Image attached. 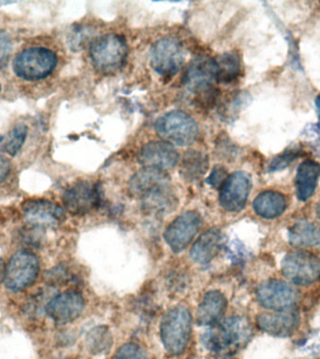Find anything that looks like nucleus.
<instances>
[{"instance_id": "nucleus-1", "label": "nucleus", "mask_w": 320, "mask_h": 359, "mask_svg": "<svg viewBox=\"0 0 320 359\" xmlns=\"http://www.w3.org/2000/svg\"><path fill=\"white\" fill-rule=\"evenodd\" d=\"M251 333L248 320L232 316L212 325L202 336V344L211 352L230 355L248 341Z\"/></svg>"}, {"instance_id": "nucleus-2", "label": "nucleus", "mask_w": 320, "mask_h": 359, "mask_svg": "<svg viewBox=\"0 0 320 359\" xmlns=\"http://www.w3.org/2000/svg\"><path fill=\"white\" fill-rule=\"evenodd\" d=\"M192 316L184 306H176L163 316L160 324V337L165 349L171 355L185 352L191 338Z\"/></svg>"}, {"instance_id": "nucleus-3", "label": "nucleus", "mask_w": 320, "mask_h": 359, "mask_svg": "<svg viewBox=\"0 0 320 359\" xmlns=\"http://www.w3.org/2000/svg\"><path fill=\"white\" fill-rule=\"evenodd\" d=\"M58 65V56L44 47L27 48L14 58L13 72L25 81H39L52 74Z\"/></svg>"}, {"instance_id": "nucleus-4", "label": "nucleus", "mask_w": 320, "mask_h": 359, "mask_svg": "<svg viewBox=\"0 0 320 359\" xmlns=\"http://www.w3.org/2000/svg\"><path fill=\"white\" fill-rule=\"evenodd\" d=\"M128 46L125 39L115 34L95 39L90 46V57L93 66L101 73L111 74L117 72L125 63Z\"/></svg>"}, {"instance_id": "nucleus-5", "label": "nucleus", "mask_w": 320, "mask_h": 359, "mask_svg": "<svg viewBox=\"0 0 320 359\" xmlns=\"http://www.w3.org/2000/svg\"><path fill=\"white\" fill-rule=\"evenodd\" d=\"M156 131L170 144L188 146L199 135L198 125L192 117L181 111L168 112L157 119Z\"/></svg>"}, {"instance_id": "nucleus-6", "label": "nucleus", "mask_w": 320, "mask_h": 359, "mask_svg": "<svg viewBox=\"0 0 320 359\" xmlns=\"http://www.w3.org/2000/svg\"><path fill=\"white\" fill-rule=\"evenodd\" d=\"M39 271V259L33 252L27 250L16 252L5 266V286L11 291L24 290L35 282Z\"/></svg>"}, {"instance_id": "nucleus-7", "label": "nucleus", "mask_w": 320, "mask_h": 359, "mask_svg": "<svg viewBox=\"0 0 320 359\" xmlns=\"http://www.w3.org/2000/svg\"><path fill=\"white\" fill-rule=\"evenodd\" d=\"M282 272L295 285H311L320 278V260L310 252L293 251L283 259Z\"/></svg>"}, {"instance_id": "nucleus-8", "label": "nucleus", "mask_w": 320, "mask_h": 359, "mask_svg": "<svg viewBox=\"0 0 320 359\" xmlns=\"http://www.w3.org/2000/svg\"><path fill=\"white\" fill-rule=\"evenodd\" d=\"M185 61V50L175 38H163L151 49V66L163 77H171L181 69Z\"/></svg>"}, {"instance_id": "nucleus-9", "label": "nucleus", "mask_w": 320, "mask_h": 359, "mask_svg": "<svg viewBox=\"0 0 320 359\" xmlns=\"http://www.w3.org/2000/svg\"><path fill=\"white\" fill-rule=\"evenodd\" d=\"M260 304L268 310L283 311L291 310L299 302V291L293 285L279 280H268L261 283L257 289Z\"/></svg>"}, {"instance_id": "nucleus-10", "label": "nucleus", "mask_w": 320, "mask_h": 359, "mask_svg": "<svg viewBox=\"0 0 320 359\" xmlns=\"http://www.w3.org/2000/svg\"><path fill=\"white\" fill-rule=\"evenodd\" d=\"M62 199L65 209L70 215H84L100 206V187L91 182H77L65 191Z\"/></svg>"}, {"instance_id": "nucleus-11", "label": "nucleus", "mask_w": 320, "mask_h": 359, "mask_svg": "<svg viewBox=\"0 0 320 359\" xmlns=\"http://www.w3.org/2000/svg\"><path fill=\"white\" fill-rule=\"evenodd\" d=\"M202 226L201 215L189 210L178 216L165 230L166 243L174 252H182L189 245Z\"/></svg>"}, {"instance_id": "nucleus-12", "label": "nucleus", "mask_w": 320, "mask_h": 359, "mask_svg": "<svg viewBox=\"0 0 320 359\" xmlns=\"http://www.w3.org/2000/svg\"><path fill=\"white\" fill-rule=\"evenodd\" d=\"M252 181L249 174L236 171L227 177L219 193V203L230 212H241L246 207L251 191Z\"/></svg>"}, {"instance_id": "nucleus-13", "label": "nucleus", "mask_w": 320, "mask_h": 359, "mask_svg": "<svg viewBox=\"0 0 320 359\" xmlns=\"http://www.w3.org/2000/svg\"><path fill=\"white\" fill-rule=\"evenodd\" d=\"M84 309V297L77 291L69 290L53 297L45 311L55 324L65 325L77 319Z\"/></svg>"}, {"instance_id": "nucleus-14", "label": "nucleus", "mask_w": 320, "mask_h": 359, "mask_svg": "<svg viewBox=\"0 0 320 359\" xmlns=\"http://www.w3.org/2000/svg\"><path fill=\"white\" fill-rule=\"evenodd\" d=\"M215 81V60L207 55H199L193 59L184 77V83L187 88L199 95L209 93Z\"/></svg>"}, {"instance_id": "nucleus-15", "label": "nucleus", "mask_w": 320, "mask_h": 359, "mask_svg": "<svg viewBox=\"0 0 320 359\" xmlns=\"http://www.w3.org/2000/svg\"><path fill=\"white\" fill-rule=\"evenodd\" d=\"M25 221L36 227L55 226L65 220L63 208L45 199H30L22 207Z\"/></svg>"}, {"instance_id": "nucleus-16", "label": "nucleus", "mask_w": 320, "mask_h": 359, "mask_svg": "<svg viewBox=\"0 0 320 359\" xmlns=\"http://www.w3.org/2000/svg\"><path fill=\"white\" fill-rule=\"evenodd\" d=\"M258 327L269 335L286 338L300 325V313L296 311H283L275 313H262L257 318Z\"/></svg>"}, {"instance_id": "nucleus-17", "label": "nucleus", "mask_w": 320, "mask_h": 359, "mask_svg": "<svg viewBox=\"0 0 320 359\" xmlns=\"http://www.w3.org/2000/svg\"><path fill=\"white\" fill-rule=\"evenodd\" d=\"M138 158L145 168L164 170L173 168L178 163L179 154L170 143L151 142L140 149Z\"/></svg>"}, {"instance_id": "nucleus-18", "label": "nucleus", "mask_w": 320, "mask_h": 359, "mask_svg": "<svg viewBox=\"0 0 320 359\" xmlns=\"http://www.w3.org/2000/svg\"><path fill=\"white\" fill-rule=\"evenodd\" d=\"M224 238L220 230L211 229L199 236L193 244L190 257L196 263L207 265L218 257L223 247Z\"/></svg>"}, {"instance_id": "nucleus-19", "label": "nucleus", "mask_w": 320, "mask_h": 359, "mask_svg": "<svg viewBox=\"0 0 320 359\" xmlns=\"http://www.w3.org/2000/svg\"><path fill=\"white\" fill-rule=\"evenodd\" d=\"M142 209L150 215H162L173 212L177 206L175 194L171 189L170 182L159 185L148 191L140 198Z\"/></svg>"}, {"instance_id": "nucleus-20", "label": "nucleus", "mask_w": 320, "mask_h": 359, "mask_svg": "<svg viewBox=\"0 0 320 359\" xmlns=\"http://www.w3.org/2000/svg\"><path fill=\"white\" fill-rule=\"evenodd\" d=\"M227 308V300L220 291H209L196 310V323L199 325L212 327L221 321Z\"/></svg>"}, {"instance_id": "nucleus-21", "label": "nucleus", "mask_w": 320, "mask_h": 359, "mask_svg": "<svg viewBox=\"0 0 320 359\" xmlns=\"http://www.w3.org/2000/svg\"><path fill=\"white\" fill-rule=\"evenodd\" d=\"M167 182H170V177L165 170L145 168L132 177L129 181L128 190L132 196L140 199L148 191Z\"/></svg>"}, {"instance_id": "nucleus-22", "label": "nucleus", "mask_w": 320, "mask_h": 359, "mask_svg": "<svg viewBox=\"0 0 320 359\" xmlns=\"http://www.w3.org/2000/svg\"><path fill=\"white\" fill-rule=\"evenodd\" d=\"M320 176V165L313 160H305L298 168L295 187L297 198L300 201H308L316 190Z\"/></svg>"}, {"instance_id": "nucleus-23", "label": "nucleus", "mask_w": 320, "mask_h": 359, "mask_svg": "<svg viewBox=\"0 0 320 359\" xmlns=\"http://www.w3.org/2000/svg\"><path fill=\"white\" fill-rule=\"evenodd\" d=\"M286 198L282 194L275 191H265L260 193L253 202V209L258 216L264 219L279 217L285 212Z\"/></svg>"}, {"instance_id": "nucleus-24", "label": "nucleus", "mask_w": 320, "mask_h": 359, "mask_svg": "<svg viewBox=\"0 0 320 359\" xmlns=\"http://www.w3.org/2000/svg\"><path fill=\"white\" fill-rule=\"evenodd\" d=\"M289 243L294 247H313L320 244V227L307 220H299L288 230Z\"/></svg>"}, {"instance_id": "nucleus-25", "label": "nucleus", "mask_w": 320, "mask_h": 359, "mask_svg": "<svg viewBox=\"0 0 320 359\" xmlns=\"http://www.w3.org/2000/svg\"><path fill=\"white\" fill-rule=\"evenodd\" d=\"M216 63V81L230 83L239 77L241 72L240 58L235 53H224L218 56Z\"/></svg>"}, {"instance_id": "nucleus-26", "label": "nucleus", "mask_w": 320, "mask_h": 359, "mask_svg": "<svg viewBox=\"0 0 320 359\" xmlns=\"http://www.w3.org/2000/svg\"><path fill=\"white\" fill-rule=\"evenodd\" d=\"M208 158L201 151H189L185 154L181 165V174L187 181H196L206 173Z\"/></svg>"}, {"instance_id": "nucleus-27", "label": "nucleus", "mask_w": 320, "mask_h": 359, "mask_svg": "<svg viewBox=\"0 0 320 359\" xmlns=\"http://www.w3.org/2000/svg\"><path fill=\"white\" fill-rule=\"evenodd\" d=\"M27 126L24 123H18L11 129L3 147L8 156H15L19 153L27 140Z\"/></svg>"}, {"instance_id": "nucleus-28", "label": "nucleus", "mask_w": 320, "mask_h": 359, "mask_svg": "<svg viewBox=\"0 0 320 359\" xmlns=\"http://www.w3.org/2000/svg\"><path fill=\"white\" fill-rule=\"evenodd\" d=\"M87 344L93 353H101L108 349L112 344V337L108 328L98 327L87 336Z\"/></svg>"}, {"instance_id": "nucleus-29", "label": "nucleus", "mask_w": 320, "mask_h": 359, "mask_svg": "<svg viewBox=\"0 0 320 359\" xmlns=\"http://www.w3.org/2000/svg\"><path fill=\"white\" fill-rule=\"evenodd\" d=\"M114 359H147L145 350L139 344L129 342L120 347Z\"/></svg>"}, {"instance_id": "nucleus-30", "label": "nucleus", "mask_w": 320, "mask_h": 359, "mask_svg": "<svg viewBox=\"0 0 320 359\" xmlns=\"http://www.w3.org/2000/svg\"><path fill=\"white\" fill-rule=\"evenodd\" d=\"M300 156V150L297 149L295 150L286 151L285 153L280 154L276 157H274L271 164H269V170L275 171L282 170V168L288 167L291 162H293L295 159H297Z\"/></svg>"}, {"instance_id": "nucleus-31", "label": "nucleus", "mask_w": 320, "mask_h": 359, "mask_svg": "<svg viewBox=\"0 0 320 359\" xmlns=\"http://www.w3.org/2000/svg\"><path fill=\"white\" fill-rule=\"evenodd\" d=\"M13 50L11 36L4 30H0V69L6 67Z\"/></svg>"}, {"instance_id": "nucleus-32", "label": "nucleus", "mask_w": 320, "mask_h": 359, "mask_svg": "<svg viewBox=\"0 0 320 359\" xmlns=\"http://www.w3.org/2000/svg\"><path fill=\"white\" fill-rule=\"evenodd\" d=\"M227 177L229 176H227L226 168L222 167V165H215L209 177H208L206 182L211 187L221 188Z\"/></svg>"}, {"instance_id": "nucleus-33", "label": "nucleus", "mask_w": 320, "mask_h": 359, "mask_svg": "<svg viewBox=\"0 0 320 359\" xmlns=\"http://www.w3.org/2000/svg\"><path fill=\"white\" fill-rule=\"evenodd\" d=\"M69 276L70 275L66 269L63 268V266H58V268L51 269L49 275H48L47 277L49 278L52 282L62 283L69 280Z\"/></svg>"}, {"instance_id": "nucleus-34", "label": "nucleus", "mask_w": 320, "mask_h": 359, "mask_svg": "<svg viewBox=\"0 0 320 359\" xmlns=\"http://www.w3.org/2000/svg\"><path fill=\"white\" fill-rule=\"evenodd\" d=\"M11 173V163L4 157L0 156V185L4 184Z\"/></svg>"}, {"instance_id": "nucleus-35", "label": "nucleus", "mask_w": 320, "mask_h": 359, "mask_svg": "<svg viewBox=\"0 0 320 359\" xmlns=\"http://www.w3.org/2000/svg\"><path fill=\"white\" fill-rule=\"evenodd\" d=\"M4 276H5L4 261H3L2 258L0 257V285H1L2 282H4Z\"/></svg>"}, {"instance_id": "nucleus-36", "label": "nucleus", "mask_w": 320, "mask_h": 359, "mask_svg": "<svg viewBox=\"0 0 320 359\" xmlns=\"http://www.w3.org/2000/svg\"><path fill=\"white\" fill-rule=\"evenodd\" d=\"M316 103L317 109H319V119H320V95H319V97H316Z\"/></svg>"}, {"instance_id": "nucleus-37", "label": "nucleus", "mask_w": 320, "mask_h": 359, "mask_svg": "<svg viewBox=\"0 0 320 359\" xmlns=\"http://www.w3.org/2000/svg\"><path fill=\"white\" fill-rule=\"evenodd\" d=\"M316 215H317V216H319V218L320 219V201H319V205H317V207H316Z\"/></svg>"}, {"instance_id": "nucleus-38", "label": "nucleus", "mask_w": 320, "mask_h": 359, "mask_svg": "<svg viewBox=\"0 0 320 359\" xmlns=\"http://www.w3.org/2000/svg\"><path fill=\"white\" fill-rule=\"evenodd\" d=\"M3 139H4V137H3L2 136H0V142H2Z\"/></svg>"}, {"instance_id": "nucleus-39", "label": "nucleus", "mask_w": 320, "mask_h": 359, "mask_svg": "<svg viewBox=\"0 0 320 359\" xmlns=\"http://www.w3.org/2000/svg\"><path fill=\"white\" fill-rule=\"evenodd\" d=\"M0 90H1V86H0Z\"/></svg>"}]
</instances>
